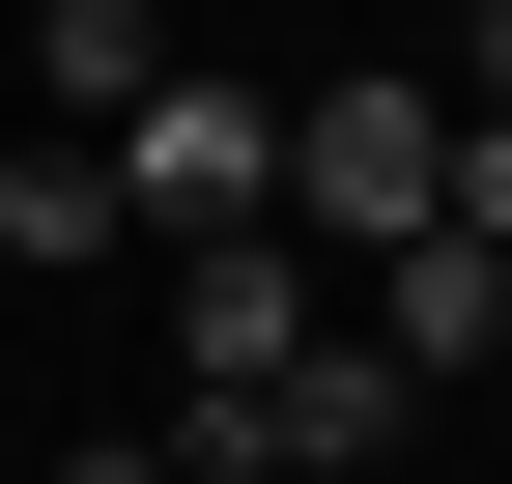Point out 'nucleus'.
<instances>
[{"label": "nucleus", "mask_w": 512, "mask_h": 484, "mask_svg": "<svg viewBox=\"0 0 512 484\" xmlns=\"http://www.w3.org/2000/svg\"><path fill=\"white\" fill-rule=\"evenodd\" d=\"M29 57H57V114H86V143H114V114H143V86H171V57H200V29H171V0H29Z\"/></svg>", "instance_id": "7"}, {"label": "nucleus", "mask_w": 512, "mask_h": 484, "mask_svg": "<svg viewBox=\"0 0 512 484\" xmlns=\"http://www.w3.org/2000/svg\"><path fill=\"white\" fill-rule=\"evenodd\" d=\"M313 342V228H171V428H228Z\"/></svg>", "instance_id": "4"}, {"label": "nucleus", "mask_w": 512, "mask_h": 484, "mask_svg": "<svg viewBox=\"0 0 512 484\" xmlns=\"http://www.w3.org/2000/svg\"><path fill=\"white\" fill-rule=\"evenodd\" d=\"M57 484H200V456H114V428H86V456H57Z\"/></svg>", "instance_id": "9"}, {"label": "nucleus", "mask_w": 512, "mask_h": 484, "mask_svg": "<svg viewBox=\"0 0 512 484\" xmlns=\"http://www.w3.org/2000/svg\"><path fill=\"white\" fill-rule=\"evenodd\" d=\"M114 228H143V200H114V143H86V114H57V143H0V257H29V285H86Z\"/></svg>", "instance_id": "6"}, {"label": "nucleus", "mask_w": 512, "mask_h": 484, "mask_svg": "<svg viewBox=\"0 0 512 484\" xmlns=\"http://www.w3.org/2000/svg\"><path fill=\"white\" fill-rule=\"evenodd\" d=\"M456 114H512V0H456Z\"/></svg>", "instance_id": "8"}, {"label": "nucleus", "mask_w": 512, "mask_h": 484, "mask_svg": "<svg viewBox=\"0 0 512 484\" xmlns=\"http://www.w3.org/2000/svg\"><path fill=\"white\" fill-rule=\"evenodd\" d=\"M114 200H143V228H285V86L171 57V86L114 114Z\"/></svg>", "instance_id": "3"}, {"label": "nucleus", "mask_w": 512, "mask_h": 484, "mask_svg": "<svg viewBox=\"0 0 512 484\" xmlns=\"http://www.w3.org/2000/svg\"><path fill=\"white\" fill-rule=\"evenodd\" d=\"M427 200H456V86H427V57H313V86H285V228L399 257Z\"/></svg>", "instance_id": "1"}, {"label": "nucleus", "mask_w": 512, "mask_h": 484, "mask_svg": "<svg viewBox=\"0 0 512 484\" xmlns=\"http://www.w3.org/2000/svg\"><path fill=\"white\" fill-rule=\"evenodd\" d=\"M399 428H427V371H399V342H370V314H313L285 371H256L228 428H171V456H256V484H370Z\"/></svg>", "instance_id": "2"}, {"label": "nucleus", "mask_w": 512, "mask_h": 484, "mask_svg": "<svg viewBox=\"0 0 512 484\" xmlns=\"http://www.w3.org/2000/svg\"><path fill=\"white\" fill-rule=\"evenodd\" d=\"M370 342H399L427 399H456V371H512V257H484V228H399V257H370Z\"/></svg>", "instance_id": "5"}]
</instances>
